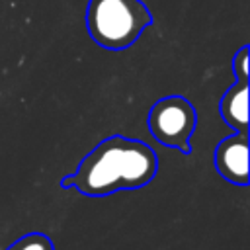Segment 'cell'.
<instances>
[{
  "label": "cell",
  "mask_w": 250,
  "mask_h": 250,
  "mask_svg": "<svg viewBox=\"0 0 250 250\" xmlns=\"http://www.w3.org/2000/svg\"><path fill=\"white\" fill-rule=\"evenodd\" d=\"M158 172L156 152L139 139L111 135L100 141L78 164L76 172L61 180L62 189H76L88 197L141 189Z\"/></svg>",
  "instance_id": "cell-1"
},
{
  "label": "cell",
  "mask_w": 250,
  "mask_h": 250,
  "mask_svg": "<svg viewBox=\"0 0 250 250\" xmlns=\"http://www.w3.org/2000/svg\"><path fill=\"white\" fill-rule=\"evenodd\" d=\"M152 23V14L143 0H88L86 27L104 49L131 47Z\"/></svg>",
  "instance_id": "cell-2"
},
{
  "label": "cell",
  "mask_w": 250,
  "mask_h": 250,
  "mask_svg": "<svg viewBox=\"0 0 250 250\" xmlns=\"http://www.w3.org/2000/svg\"><path fill=\"white\" fill-rule=\"evenodd\" d=\"M148 131L162 146L191 154V135L197 125L193 104L184 96H166L158 100L146 117Z\"/></svg>",
  "instance_id": "cell-3"
},
{
  "label": "cell",
  "mask_w": 250,
  "mask_h": 250,
  "mask_svg": "<svg viewBox=\"0 0 250 250\" xmlns=\"http://www.w3.org/2000/svg\"><path fill=\"white\" fill-rule=\"evenodd\" d=\"M213 164L219 176L234 186L248 184V133L225 137L213 152Z\"/></svg>",
  "instance_id": "cell-4"
},
{
  "label": "cell",
  "mask_w": 250,
  "mask_h": 250,
  "mask_svg": "<svg viewBox=\"0 0 250 250\" xmlns=\"http://www.w3.org/2000/svg\"><path fill=\"white\" fill-rule=\"evenodd\" d=\"M221 117L236 133H248V78H236L223 94L219 105Z\"/></svg>",
  "instance_id": "cell-5"
},
{
  "label": "cell",
  "mask_w": 250,
  "mask_h": 250,
  "mask_svg": "<svg viewBox=\"0 0 250 250\" xmlns=\"http://www.w3.org/2000/svg\"><path fill=\"white\" fill-rule=\"evenodd\" d=\"M6 250H55V244L43 232H27L14 240Z\"/></svg>",
  "instance_id": "cell-6"
},
{
  "label": "cell",
  "mask_w": 250,
  "mask_h": 250,
  "mask_svg": "<svg viewBox=\"0 0 250 250\" xmlns=\"http://www.w3.org/2000/svg\"><path fill=\"white\" fill-rule=\"evenodd\" d=\"M248 45H244L232 57V72L236 78H248Z\"/></svg>",
  "instance_id": "cell-7"
}]
</instances>
